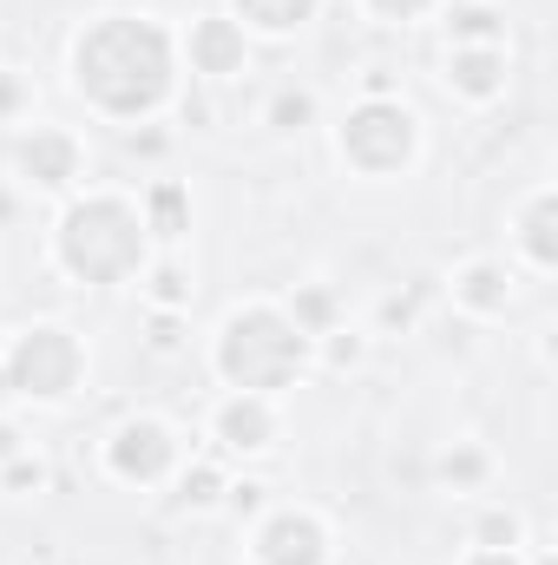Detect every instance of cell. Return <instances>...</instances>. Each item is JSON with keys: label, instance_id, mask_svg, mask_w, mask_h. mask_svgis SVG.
<instances>
[{"label": "cell", "instance_id": "obj_19", "mask_svg": "<svg viewBox=\"0 0 558 565\" xmlns=\"http://www.w3.org/2000/svg\"><path fill=\"white\" fill-rule=\"evenodd\" d=\"M211 500H217V473H211V467L184 473V507H211Z\"/></svg>", "mask_w": 558, "mask_h": 565}, {"label": "cell", "instance_id": "obj_18", "mask_svg": "<svg viewBox=\"0 0 558 565\" xmlns=\"http://www.w3.org/2000/svg\"><path fill=\"white\" fill-rule=\"evenodd\" d=\"M362 7H368L382 26H415V20L427 13V7H433V0H362Z\"/></svg>", "mask_w": 558, "mask_h": 565}, {"label": "cell", "instance_id": "obj_10", "mask_svg": "<svg viewBox=\"0 0 558 565\" xmlns=\"http://www.w3.org/2000/svg\"><path fill=\"white\" fill-rule=\"evenodd\" d=\"M211 434H217V440H224L230 454H264V447H270V434H277L270 395H237V388H230V402L217 408Z\"/></svg>", "mask_w": 558, "mask_h": 565}, {"label": "cell", "instance_id": "obj_14", "mask_svg": "<svg viewBox=\"0 0 558 565\" xmlns=\"http://www.w3.org/2000/svg\"><path fill=\"white\" fill-rule=\"evenodd\" d=\"M237 26H264V33H289L315 13V0H237Z\"/></svg>", "mask_w": 558, "mask_h": 565}, {"label": "cell", "instance_id": "obj_11", "mask_svg": "<svg viewBox=\"0 0 558 565\" xmlns=\"http://www.w3.org/2000/svg\"><path fill=\"white\" fill-rule=\"evenodd\" d=\"M447 46H506V13L493 0H447Z\"/></svg>", "mask_w": 558, "mask_h": 565}, {"label": "cell", "instance_id": "obj_7", "mask_svg": "<svg viewBox=\"0 0 558 565\" xmlns=\"http://www.w3.org/2000/svg\"><path fill=\"white\" fill-rule=\"evenodd\" d=\"M440 79H447L453 99L493 106L506 93V79H513V60H506V46H447V73Z\"/></svg>", "mask_w": 558, "mask_h": 565}, {"label": "cell", "instance_id": "obj_17", "mask_svg": "<svg viewBox=\"0 0 558 565\" xmlns=\"http://www.w3.org/2000/svg\"><path fill=\"white\" fill-rule=\"evenodd\" d=\"M0 487H7V493H40V487H46V467L26 460V454H13V460L0 467Z\"/></svg>", "mask_w": 558, "mask_h": 565}, {"label": "cell", "instance_id": "obj_22", "mask_svg": "<svg viewBox=\"0 0 558 565\" xmlns=\"http://www.w3.org/2000/svg\"><path fill=\"white\" fill-rule=\"evenodd\" d=\"M13 454H26V440H20V427L13 422H0V467H7Z\"/></svg>", "mask_w": 558, "mask_h": 565}, {"label": "cell", "instance_id": "obj_2", "mask_svg": "<svg viewBox=\"0 0 558 565\" xmlns=\"http://www.w3.org/2000/svg\"><path fill=\"white\" fill-rule=\"evenodd\" d=\"M415 151H420V119L401 93L395 99H362L342 126V158L362 178H395V171L415 164Z\"/></svg>", "mask_w": 558, "mask_h": 565}, {"label": "cell", "instance_id": "obj_1", "mask_svg": "<svg viewBox=\"0 0 558 565\" xmlns=\"http://www.w3.org/2000/svg\"><path fill=\"white\" fill-rule=\"evenodd\" d=\"M302 362H309V335L289 316H277L270 302L237 309L217 335V369L230 375L237 395H277Z\"/></svg>", "mask_w": 558, "mask_h": 565}, {"label": "cell", "instance_id": "obj_24", "mask_svg": "<svg viewBox=\"0 0 558 565\" xmlns=\"http://www.w3.org/2000/svg\"><path fill=\"white\" fill-rule=\"evenodd\" d=\"M7 211H13V198H7V191H0V217H7Z\"/></svg>", "mask_w": 558, "mask_h": 565}, {"label": "cell", "instance_id": "obj_6", "mask_svg": "<svg viewBox=\"0 0 558 565\" xmlns=\"http://www.w3.org/2000/svg\"><path fill=\"white\" fill-rule=\"evenodd\" d=\"M257 559L264 565H322L329 559V533H322V520L309 507H282L257 533Z\"/></svg>", "mask_w": 558, "mask_h": 565}, {"label": "cell", "instance_id": "obj_15", "mask_svg": "<svg viewBox=\"0 0 558 565\" xmlns=\"http://www.w3.org/2000/svg\"><path fill=\"white\" fill-rule=\"evenodd\" d=\"M473 546H493V553H519V546H526V520H519L513 507H506V513L493 507V513L473 526Z\"/></svg>", "mask_w": 558, "mask_h": 565}, {"label": "cell", "instance_id": "obj_5", "mask_svg": "<svg viewBox=\"0 0 558 565\" xmlns=\"http://www.w3.org/2000/svg\"><path fill=\"white\" fill-rule=\"evenodd\" d=\"M513 257L533 270V277H552L558 270V191L552 184H533L513 211V231H506Z\"/></svg>", "mask_w": 558, "mask_h": 565}, {"label": "cell", "instance_id": "obj_9", "mask_svg": "<svg viewBox=\"0 0 558 565\" xmlns=\"http://www.w3.org/2000/svg\"><path fill=\"white\" fill-rule=\"evenodd\" d=\"M191 66H197V73H211V79L244 73V66H250V40H244V26H237V20H224V13L197 20V26H191Z\"/></svg>", "mask_w": 558, "mask_h": 565}, {"label": "cell", "instance_id": "obj_13", "mask_svg": "<svg viewBox=\"0 0 558 565\" xmlns=\"http://www.w3.org/2000/svg\"><path fill=\"white\" fill-rule=\"evenodd\" d=\"M433 473H440V487H453V493H480V487L493 480V454L473 447V440H453V447L433 460Z\"/></svg>", "mask_w": 558, "mask_h": 565}, {"label": "cell", "instance_id": "obj_16", "mask_svg": "<svg viewBox=\"0 0 558 565\" xmlns=\"http://www.w3.org/2000/svg\"><path fill=\"white\" fill-rule=\"evenodd\" d=\"M309 119H315V99L309 93H277V106H270V126L277 132H302Z\"/></svg>", "mask_w": 558, "mask_h": 565}, {"label": "cell", "instance_id": "obj_8", "mask_svg": "<svg viewBox=\"0 0 558 565\" xmlns=\"http://www.w3.org/2000/svg\"><path fill=\"white\" fill-rule=\"evenodd\" d=\"M453 309H466V316H480V322H500V316L513 309V264H500V257L460 264V270H453Z\"/></svg>", "mask_w": 558, "mask_h": 565}, {"label": "cell", "instance_id": "obj_3", "mask_svg": "<svg viewBox=\"0 0 558 565\" xmlns=\"http://www.w3.org/2000/svg\"><path fill=\"white\" fill-rule=\"evenodd\" d=\"M7 382L20 395H33V402H66L73 382H79V342L66 329H53V322L26 329L20 349L7 355Z\"/></svg>", "mask_w": 558, "mask_h": 565}, {"label": "cell", "instance_id": "obj_20", "mask_svg": "<svg viewBox=\"0 0 558 565\" xmlns=\"http://www.w3.org/2000/svg\"><path fill=\"white\" fill-rule=\"evenodd\" d=\"M151 296H158V302H171V309H184V302H191V289H184L178 270H158V289H151Z\"/></svg>", "mask_w": 558, "mask_h": 565}, {"label": "cell", "instance_id": "obj_21", "mask_svg": "<svg viewBox=\"0 0 558 565\" xmlns=\"http://www.w3.org/2000/svg\"><path fill=\"white\" fill-rule=\"evenodd\" d=\"M460 565H526V559H519V553H493V546H473V553H466Z\"/></svg>", "mask_w": 558, "mask_h": 565}, {"label": "cell", "instance_id": "obj_4", "mask_svg": "<svg viewBox=\"0 0 558 565\" xmlns=\"http://www.w3.org/2000/svg\"><path fill=\"white\" fill-rule=\"evenodd\" d=\"M106 454H112V473H119V480L151 487V480H164V473L178 467V434L158 422V415H139V422H126L112 434Z\"/></svg>", "mask_w": 558, "mask_h": 565}, {"label": "cell", "instance_id": "obj_23", "mask_svg": "<svg viewBox=\"0 0 558 565\" xmlns=\"http://www.w3.org/2000/svg\"><path fill=\"white\" fill-rule=\"evenodd\" d=\"M13 93H20V86H13V79H7V73H0V113H7V106H13Z\"/></svg>", "mask_w": 558, "mask_h": 565}, {"label": "cell", "instance_id": "obj_12", "mask_svg": "<svg viewBox=\"0 0 558 565\" xmlns=\"http://www.w3.org/2000/svg\"><path fill=\"white\" fill-rule=\"evenodd\" d=\"M20 164H26L33 184H46V191H60V184L79 178V151H73L66 132H33V139L20 145Z\"/></svg>", "mask_w": 558, "mask_h": 565}]
</instances>
